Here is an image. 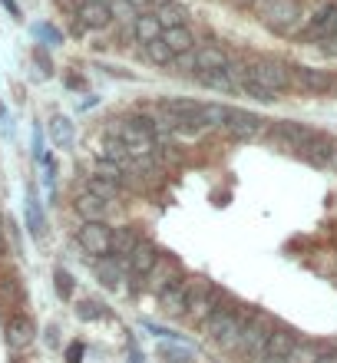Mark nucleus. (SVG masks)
<instances>
[{"label":"nucleus","instance_id":"obj_1","mask_svg":"<svg viewBox=\"0 0 337 363\" xmlns=\"http://www.w3.org/2000/svg\"><path fill=\"white\" fill-rule=\"evenodd\" d=\"M248 314H251V307L231 304L228 297H225L222 304L202 320V330H205V337H212L222 350L231 354V350H235V340H238V334H241V327L248 320Z\"/></svg>","mask_w":337,"mask_h":363},{"label":"nucleus","instance_id":"obj_2","mask_svg":"<svg viewBox=\"0 0 337 363\" xmlns=\"http://www.w3.org/2000/svg\"><path fill=\"white\" fill-rule=\"evenodd\" d=\"M304 17H308L304 0H258V20L278 37H298Z\"/></svg>","mask_w":337,"mask_h":363},{"label":"nucleus","instance_id":"obj_3","mask_svg":"<svg viewBox=\"0 0 337 363\" xmlns=\"http://www.w3.org/2000/svg\"><path fill=\"white\" fill-rule=\"evenodd\" d=\"M241 83H251V86H261L268 93L281 96L284 89H291V67L281 63V60L261 57L255 63H245V79Z\"/></svg>","mask_w":337,"mask_h":363},{"label":"nucleus","instance_id":"obj_4","mask_svg":"<svg viewBox=\"0 0 337 363\" xmlns=\"http://www.w3.org/2000/svg\"><path fill=\"white\" fill-rule=\"evenodd\" d=\"M271 330H275V317L265 314V311H251L248 320H245V327H241L238 340H235V350H231V354H241V357H251V360H261Z\"/></svg>","mask_w":337,"mask_h":363},{"label":"nucleus","instance_id":"obj_5","mask_svg":"<svg viewBox=\"0 0 337 363\" xmlns=\"http://www.w3.org/2000/svg\"><path fill=\"white\" fill-rule=\"evenodd\" d=\"M222 301H225V291L219 284L205 281V277H189V301H185L182 317H189L192 324H202Z\"/></svg>","mask_w":337,"mask_h":363},{"label":"nucleus","instance_id":"obj_6","mask_svg":"<svg viewBox=\"0 0 337 363\" xmlns=\"http://www.w3.org/2000/svg\"><path fill=\"white\" fill-rule=\"evenodd\" d=\"M337 37V0H321L318 7L308 10L304 17V27H301L298 40H308V43H324V40Z\"/></svg>","mask_w":337,"mask_h":363},{"label":"nucleus","instance_id":"obj_7","mask_svg":"<svg viewBox=\"0 0 337 363\" xmlns=\"http://www.w3.org/2000/svg\"><path fill=\"white\" fill-rule=\"evenodd\" d=\"M222 129L228 133V139H235V143H251V139L265 135L268 119H261L258 113H248V109H235V106H228V119H225Z\"/></svg>","mask_w":337,"mask_h":363},{"label":"nucleus","instance_id":"obj_8","mask_svg":"<svg viewBox=\"0 0 337 363\" xmlns=\"http://www.w3.org/2000/svg\"><path fill=\"white\" fill-rule=\"evenodd\" d=\"M77 245L89 258H106L113 248V225L109 221H83L77 231Z\"/></svg>","mask_w":337,"mask_h":363},{"label":"nucleus","instance_id":"obj_9","mask_svg":"<svg viewBox=\"0 0 337 363\" xmlns=\"http://www.w3.org/2000/svg\"><path fill=\"white\" fill-rule=\"evenodd\" d=\"M291 86H298L301 93H311V96H324L331 89H337V77H331L328 69L291 67Z\"/></svg>","mask_w":337,"mask_h":363},{"label":"nucleus","instance_id":"obj_10","mask_svg":"<svg viewBox=\"0 0 337 363\" xmlns=\"http://www.w3.org/2000/svg\"><path fill=\"white\" fill-rule=\"evenodd\" d=\"M195 77H209V73H219L231 63V53L222 43H195Z\"/></svg>","mask_w":337,"mask_h":363},{"label":"nucleus","instance_id":"obj_11","mask_svg":"<svg viewBox=\"0 0 337 363\" xmlns=\"http://www.w3.org/2000/svg\"><path fill=\"white\" fill-rule=\"evenodd\" d=\"M33 337H37V327H33V320H30L27 314L7 317V327H4V340H7V347L13 350V354H23V350H30Z\"/></svg>","mask_w":337,"mask_h":363},{"label":"nucleus","instance_id":"obj_12","mask_svg":"<svg viewBox=\"0 0 337 363\" xmlns=\"http://www.w3.org/2000/svg\"><path fill=\"white\" fill-rule=\"evenodd\" d=\"M159 255H162V251L155 248L153 241H139V245H136V251L133 255H129V258H126V271H129V274L136 277V281H145V277H149V271L155 268V261H159Z\"/></svg>","mask_w":337,"mask_h":363},{"label":"nucleus","instance_id":"obj_13","mask_svg":"<svg viewBox=\"0 0 337 363\" xmlns=\"http://www.w3.org/2000/svg\"><path fill=\"white\" fill-rule=\"evenodd\" d=\"M73 20H77L79 27H87V30H106L109 23H113V13H109L106 0H83L79 10L73 13Z\"/></svg>","mask_w":337,"mask_h":363},{"label":"nucleus","instance_id":"obj_14","mask_svg":"<svg viewBox=\"0 0 337 363\" xmlns=\"http://www.w3.org/2000/svg\"><path fill=\"white\" fill-rule=\"evenodd\" d=\"M179 277H185V274H182V268H179V261L169 258V255H159L155 268L149 271V277H145V281H149V291H153V294L159 297V294L165 291V287L175 284Z\"/></svg>","mask_w":337,"mask_h":363},{"label":"nucleus","instance_id":"obj_15","mask_svg":"<svg viewBox=\"0 0 337 363\" xmlns=\"http://www.w3.org/2000/svg\"><path fill=\"white\" fill-rule=\"evenodd\" d=\"M301 337L291 330V327H281L275 324V330H271L268 344H265V354H261V363L265 360H288V354L294 350V344H298Z\"/></svg>","mask_w":337,"mask_h":363},{"label":"nucleus","instance_id":"obj_16","mask_svg":"<svg viewBox=\"0 0 337 363\" xmlns=\"http://www.w3.org/2000/svg\"><path fill=\"white\" fill-rule=\"evenodd\" d=\"M185 301H189V277H179L175 284H169L162 294H159V307H162V314H169V317H182Z\"/></svg>","mask_w":337,"mask_h":363},{"label":"nucleus","instance_id":"obj_17","mask_svg":"<svg viewBox=\"0 0 337 363\" xmlns=\"http://www.w3.org/2000/svg\"><path fill=\"white\" fill-rule=\"evenodd\" d=\"M334 139H331L328 133H321L314 143H308L304 149H301V159L304 162H311V165H318V169H328V162H331V155H334Z\"/></svg>","mask_w":337,"mask_h":363},{"label":"nucleus","instance_id":"obj_18","mask_svg":"<svg viewBox=\"0 0 337 363\" xmlns=\"http://www.w3.org/2000/svg\"><path fill=\"white\" fill-rule=\"evenodd\" d=\"M143 241V235H139V228L136 225H123V228H113V248H109V255L119 261H126L129 255L136 251V245Z\"/></svg>","mask_w":337,"mask_h":363},{"label":"nucleus","instance_id":"obj_19","mask_svg":"<svg viewBox=\"0 0 337 363\" xmlns=\"http://www.w3.org/2000/svg\"><path fill=\"white\" fill-rule=\"evenodd\" d=\"M73 208L83 221H106L109 215V201L96 199V195H89V191H79L77 201H73Z\"/></svg>","mask_w":337,"mask_h":363},{"label":"nucleus","instance_id":"obj_20","mask_svg":"<svg viewBox=\"0 0 337 363\" xmlns=\"http://www.w3.org/2000/svg\"><path fill=\"white\" fill-rule=\"evenodd\" d=\"M153 17L159 20V27H162V30H172V27H185L189 10H185L182 4H175V0H165V4H159V7H155Z\"/></svg>","mask_w":337,"mask_h":363},{"label":"nucleus","instance_id":"obj_21","mask_svg":"<svg viewBox=\"0 0 337 363\" xmlns=\"http://www.w3.org/2000/svg\"><path fill=\"white\" fill-rule=\"evenodd\" d=\"M96 277L106 287H119V284H123V277H126V261L113 258V255H106V258H96Z\"/></svg>","mask_w":337,"mask_h":363},{"label":"nucleus","instance_id":"obj_22","mask_svg":"<svg viewBox=\"0 0 337 363\" xmlns=\"http://www.w3.org/2000/svg\"><path fill=\"white\" fill-rule=\"evenodd\" d=\"M133 37H136V43H153V40H159L162 37V27H159V20L153 17V13H136V20H133Z\"/></svg>","mask_w":337,"mask_h":363},{"label":"nucleus","instance_id":"obj_23","mask_svg":"<svg viewBox=\"0 0 337 363\" xmlns=\"http://www.w3.org/2000/svg\"><path fill=\"white\" fill-rule=\"evenodd\" d=\"M83 191H89V195H96V199H103V201H109V205H113V201L123 195V185L99 179V175H87V179H83Z\"/></svg>","mask_w":337,"mask_h":363},{"label":"nucleus","instance_id":"obj_24","mask_svg":"<svg viewBox=\"0 0 337 363\" xmlns=\"http://www.w3.org/2000/svg\"><path fill=\"white\" fill-rule=\"evenodd\" d=\"M165 43V47L172 50L175 57L179 53H185V50H192L195 47V37H192V30L189 27H172V30H162V37H159Z\"/></svg>","mask_w":337,"mask_h":363},{"label":"nucleus","instance_id":"obj_25","mask_svg":"<svg viewBox=\"0 0 337 363\" xmlns=\"http://www.w3.org/2000/svg\"><path fill=\"white\" fill-rule=\"evenodd\" d=\"M50 139H53V145L57 149H73V123H70L67 116H53L50 119Z\"/></svg>","mask_w":337,"mask_h":363},{"label":"nucleus","instance_id":"obj_26","mask_svg":"<svg viewBox=\"0 0 337 363\" xmlns=\"http://www.w3.org/2000/svg\"><path fill=\"white\" fill-rule=\"evenodd\" d=\"M99 159H106V162H116V165H123L126 169V162H129V149H126L119 139H103V149H99Z\"/></svg>","mask_w":337,"mask_h":363},{"label":"nucleus","instance_id":"obj_27","mask_svg":"<svg viewBox=\"0 0 337 363\" xmlns=\"http://www.w3.org/2000/svg\"><path fill=\"white\" fill-rule=\"evenodd\" d=\"M145 60H149V63H155V67H172L175 53L165 47L162 40H153V43H145Z\"/></svg>","mask_w":337,"mask_h":363},{"label":"nucleus","instance_id":"obj_28","mask_svg":"<svg viewBox=\"0 0 337 363\" xmlns=\"http://www.w3.org/2000/svg\"><path fill=\"white\" fill-rule=\"evenodd\" d=\"M93 175H99V179H106V182H116V185H123V189H126V169H123V165L99 159V162L93 165Z\"/></svg>","mask_w":337,"mask_h":363},{"label":"nucleus","instance_id":"obj_29","mask_svg":"<svg viewBox=\"0 0 337 363\" xmlns=\"http://www.w3.org/2000/svg\"><path fill=\"white\" fill-rule=\"evenodd\" d=\"M27 225H30V235H33V238H43V228H47V225H43V211H40V201L37 199H30L27 201Z\"/></svg>","mask_w":337,"mask_h":363},{"label":"nucleus","instance_id":"obj_30","mask_svg":"<svg viewBox=\"0 0 337 363\" xmlns=\"http://www.w3.org/2000/svg\"><path fill=\"white\" fill-rule=\"evenodd\" d=\"M53 281H57V294L63 297V301H70V297H73V274H70L67 268H57L53 271Z\"/></svg>","mask_w":337,"mask_h":363},{"label":"nucleus","instance_id":"obj_31","mask_svg":"<svg viewBox=\"0 0 337 363\" xmlns=\"http://www.w3.org/2000/svg\"><path fill=\"white\" fill-rule=\"evenodd\" d=\"M106 4H109V13H113V20L116 17H119V20H136V13H139V10H136L129 0H106Z\"/></svg>","mask_w":337,"mask_h":363},{"label":"nucleus","instance_id":"obj_32","mask_svg":"<svg viewBox=\"0 0 337 363\" xmlns=\"http://www.w3.org/2000/svg\"><path fill=\"white\" fill-rule=\"evenodd\" d=\"M17 297H20L17 277H0V301H17Z\"/></svg>","mask_w":337,"mask_h":363},{"label":"nucleus","instance_id":"obj_33","mask_svg":"<svg viewBox=\"0 0 337 363\" xmlns=\"http://www.w3.org/2000/svg\"><path fill=\"white\" fill-rule=\"evenodd\" d=\"M192 50H185V53H179V57L172 60V67L179 69V73H195V53H192Z\"/></svg>","mask_w":337,"mask_h":363},{"label":"nucleus","instance_id":"obj_34","mask_svg":"<svg viewBox=\"0 0 337 363\" xmlns=\"http://www.w3.org/2000/svg\"><path fill=\"white\" fill-rule=\"evenodd\" d=\"M77 314L83 320H99V317H106V311H99V304H93V301H83V304H77Z\"/></svg>","mask_w":337,"mask_h":363},{"label":"nucleus","instance_id":"obj_35","mask_svg":"<svg viewBox=\"0 0 337 363\" xmlns=\"http://www.w3.org/2000/svg\"><path fill=\"white\" fill-rule=\"evenodd\" d=\"M165 363H192V354L189 350H179V347H162Z\"/></svg>","mask_w":337,"mask_h":363},{"label":"nucleus","instance_id":"obj_36","mask_svg":"<svg viewBox=\"0 0 337 363\" xmlns=\"http://www.w3.org/2000/svg\"><path fill=\"white\" fill-rule=\"evenodd\" d=\"M67 363H83V344H70L67 347Z\"/></svg>","mask_w":337,"mask_h":363},{"label":"nucleus","instance_id":"obj_37","mask_svg":"<svg viewBox=\"0 0 337 363\" xmlns=\"http://www.w3.org/2000/svg\"><path fill=\"white\" fill-rule=\"evenodd\" d=\"M321 50H324V53H328V57H334L337 60V37H331V40H324V43H318Z\"/></svg>","mask_w":337,"mask_h":363},{"label":"nucleus","instance_id":"obj_38","mask_svg":"<svg viewBox=\"0 0 337 363\" xmlns=\"http://www.w3.org/2000/svg\"><path fill=\"white\" fill-rule=\"evenodd\" d=\"M149 330H153L155 337H172V330H165V327H155V324H149Z\"/></svg>","mask_w":337,"mask_h":363},{"label":"nucleus","instance_id":"obj_39","mask_svg":"<svg viewBox=\"0 0 337 363\" xmlns=\"http://www.w3.org/2000/svg\"><path fill=\"white\" fill-rule=\"evenodd\" d=\"M129 363H143V357H139V350H136V344H129Z\"/></svg>","mask_w":337,"mask_h":363},{"label":"nucleus","instance_id":"obj_40","mask_svg":"<svg viewBox=\"0 0 337 363\" xmlns=\"http://www.w3.org/2000/svg\"><path fill=\"white\" fill-rule=\"evenodd\" d=\"M4 7H7L13 17H20V10H17V4H13V0H4Z\"/></svg>","mask_w":337,"mask_h":363},{"label":"nucleus","instance_id":"obj_41","mask_svg":"<svg viewBox=\"0 0 337 363\" xmlns=\"http://www.w3.org/2000/svg\"><path fill=\"white\" fill-rule=\"evenodd\" d=\"M328 169H334V172H337V145H334V155H331V162H328Z\"/></svg>","mask_w":337,"mask_h":363},{"label":"nucleus","instance_id":"obj_42","mask_svg":"<svg viewBox=\"0 0 337 363\" xmlns=\"http://www.w3.org/2000/svg\"><path fill=\"white\" fill-rule=\"evenodd\" d=\"M129 4H133V7L139 10V7H145V4H149V0H129Z\"/></svg>","mask_w":337,"mask_h":363},{"label":"nucleus","instance_id":"obj_43","mask_svg":"<svg viewBox=\"0 0 337 363\" xmlns=\"http://www.w3.org/2000/svg\"><path fill=\"white\" fill-rule=\"evenodd\" d=\"M0 231H4V215H0Z\"/></svg>","mask_w":337,"mask_h":363},{"label":"nucleus","instance_id":"obj_44","mask_svg":"<svg viewBox=\"0 0 337 363\" xmlns=\"http://www.w3.org/2000/svg\"><path fill=\"white\" fill-rule=\"evenodd\" d=\"M238 4H255V0H238Z\"/></svg>","mask_w":337,"mask_h":363},{"label":"nucleus","instance_id":"obj_45","mask_svg":"<svg viewBox=\"0 0 337 363\" xmlns=\"http://www.w3.org/2000/svg\"><path fill=\"white\" fill-rule=\"evenodd\" d=\"M13 363H20V360H13Z\"/></svg>","mask_w":337,"mask_h":363}]
</instances>
